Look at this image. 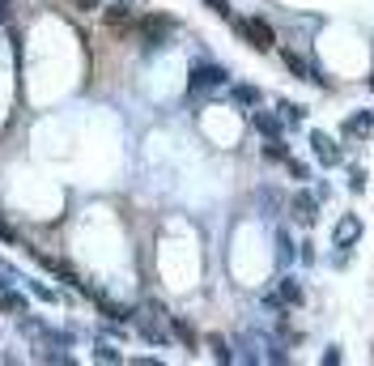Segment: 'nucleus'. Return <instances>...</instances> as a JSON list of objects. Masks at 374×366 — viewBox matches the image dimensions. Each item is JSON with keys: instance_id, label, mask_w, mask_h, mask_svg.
<instances>
[{"instance_id": "nucleus-1", "label": "nucleus", "mask_w": 374, "mask_h": 366, "mask_svg": "<svg viewBox=\"0 0 374 366\" xmlns=\"http://www.w3.org/2000/svg\"><path fill=\"white\" fill-rule=\"evenodd\" d=\"M174 30V21L170 17H158V13H149V17H136V39L145 47H162Z\"/></svg>"}, {"instance_id": "nucleus-2", "label": "nucleus", "mask_w": 374, "mask_h": 366, "mask_svg": "<svg viewBox=\"0 0 374 366\" xmlns=\"http://www.w3.org/2000/svg\"><path fill=\"white\" fill-rule=\"evenodd\" d=\"M238 34L251 43L256 52H272V47H277V34H272V26H268V21H260V17H242V21H238Z\"/></svg>"}, {"instance_id": "nucleus-3", "label": "nucleus", "mask_w": 374, "mask_h": 366, "mask_svg": "<svg viewBox=\"0 0 374 366\" xmlns=\"http://www.w3.org/2000/svg\"><path fill=\"white\" fill-rule=\"evenodd\" d=\"M103 21H107V30H115V34L136 30V13H132L128 5H111V9L103 13Z\"/></svg>"}, {"instance_id": "nucleus-4", "label": "nucleus", "mask_w": 374, "mask_h": 366, "mask_svg": "<svg viewBox=\"0 0 374 366\" xmlns=\"http://www.w3.org/2000/svg\"><path fill=\"white\" fill-rule=\"evenodd\" d=\"M289 213H293V222H298V226H311L315 217H319V205H315V196H307V192H298V196L289 201Z\"/></svg>"}, {"instance_id": "nucleus-5", "label": "nucleus", "mask_w": 374, "mask_h": 366, "mask_svg": "<svg viewBox=\"0 0 374 366\" xmlns=\"http://www.w3.org/2000/svg\"><path fill=\"white\" fill-rule=\"evenodd\" d=\"M226 81V72H221L217 64H200V68H191V94H200L209 85H221Z\"/></svg>"}, {"instance_id": "nucleus-6", "label": "nucleus", "mask_w": 374, "mask_h": 366, "mask_svg": "<svg viewBox=\"0 0 374 366\" xmlns=\"http://www.w3.org/2000/svg\"><path fill=\"white\" fill-rule=\"evenodd\" d=\"M285 64H289V72H298V77H302V81H323L319 72H315V68H311L307 60H298L293 52H285Z\"/></svg>"}, {"instance_id": "nucleus-7", "label": "nucleus", "mask_w": 374, "mask_h": 366, "mask_svg": "<svg viewBox=\"0 0 374 366\" xmlns=\"http://www.w3.org/2000/svg\"><path fill=\"white\" fill-rule=\"evenodd\" d=\"M0 311H5V315H21V311H26V298H21L17 289H5V294H0Z\"/></svg>"}, {"instance_id": "nucleus-8", "label": "nucleus", "mask_w": 374, "mask_h": 366, "mask_svg": "<svg viewBox=\"0 0 374 366\" xmlns=\"http://www.w3.org/2000/svg\"><path fill=\"white\" fill-rule=\"evenodd\" d=\"M362 234V226H357V217H349V222H340L336 226V243H353Z\"/></svg>"}, {"instance_id": "nucleus-9", "label": "nucleus", "mask_w": 374, "mask_h": 366, "mask_svg": "<svg viewBox=\"0 0 374 366\" xmlns=\"http://www.w3.org/2000/svg\"><path fill=\"white\" fill-rule=\"evenodd\" d=\"M311 141H315V150H319V158H323V162H336V150H332V136H323V132H315Z\"/></svg>"}, {"instance_id": "nucleus-10", "label": "nucleus", "mask_w": 374, "mask_h": 366, "mask_svg": "<svg viewBox=\"0 0 374 366\" xmlns=\"http://www.w3.org/2000/svg\"><path fill=\"white\" fill-rule=\"evenodd\" d=\"M256 128H260L264 136H277V132H281V124H277V119H272V115H264V111L256 115Z\"/></svg>"}, {"instance_id": "nucleus-11", "label": "nucleus", "mask_w": 374, "mask_h": 366, "mask_svg": "<svg viewBox=\"0 0 374 366\" xmlns=\"http://www.w3.org/2000/svg\"><path fill=\"white\" fill-rule=\"evenodd\" d=\"M94 358H98V362H119V349L107 345V340H98V345H94Z\"/></svg>"}, {"instance_id": "nucleus-12", "label": "nucleus", "mask_w": 374, "mask_h": 366, "mask_svg": "<svg viewBox=\"0 0 374 366\" xmlns=\"http://www.w3.org/2000/svg\"><path fill=\"white\" fill-rule=\"evenodd\" d=\"M234 99L247 103V107H256V103H260V90H251V85H234Z\"/></svg>"}, {"instance_id": "nucleus-13", "label": "nucleus", "mask_w": 374, "mask_h": 366, "mask_svg": "<svg viewBox=\"0 0 374 366\" xmlns=\"http://www.w3.org/2000/svg\"><path fill=\"white\" fill-rule=\"evenodd\" d=\"M281 298H285V303H302V289H298V281H289V277L281 281Z\"/></svg>"}, {"instance_id": "nucleus-14", "label": "nucleus", "mask_w": 374, "mask_h": 366, "mask_svg": "<svg viewBox=\"0 0 374 366\" xmlns=\"http://www.w3.org/2000/svg\"><path fill=\"white\" fill-rule=\"evenodd\" d=\"M264 158H272V162H285V145H281L277 136H272V145L264 150Z\"/></svg>"}, {"instance_id": "nucleus-15", "label": "nucleus", "mask_w": 374, "mask_h": 366, "mask_svg": "<svg viewBox=\"0 0 374 366\" xmlns=\"http://www.w3.org/2000/svg\"><path fill=\"white\" fill-rule=\"evenodd\" d=\"M213 354H217L221 362H230V349H226V340H221V336H213Z\"/></svg>"}, {"instance_id": "nucleus-16", "label": "nucleus", "mask_w": 374, "mask_h": 366, "mask_svg": "<svg viewBox=\"0 0 374 366\" xmlns=\"http://www.w3.org/2000/svg\"><path fill=\"white\" fill-rule=\"evenodd\" d=\"M30 289H34V294H39L43 303H56V289H47V285H30Z\"/></svg>"}, {"instance_id": "nucleus-17", "label": "nucleus", "mask_w": 374, "mask_h": 366, "mask_svg": "<svg viewBox=\"0 0 374 366\" xmlns=\"http://www.w3.org/2000/svg\"><path fill=\"white\" fill-rule=\"evenodd\" d=\"M366 128H370V119H366V115H357L353 124H349V132H366Z\"/></svg>"}, {"instance_id": "nucleus-18", "label": "nucleus", "mask_w": 374, "mask_h": 366, "mask_svg": "<svg viewBox=\"0 0 374 366\" xmlns=\"http://www.w3.org/2000/svg\"><path fill=\"white\" fill-rule=\"evenodd\" d=\"M72 9H81V13H90V9H98V0H72Z\"/></svg>"}, {"instance_id": "nucleus-19", "label": "nucleus", "mask_w": 374, "mask_h": 366, "mask_svg": "<svg viewBox=\"0 0 374 366\" xmlns=\"http://www.w3.org/2000/svg\"><path fill=\"white\" fill-rule=\"evenodd\" d=\"M209 5H213V9H217L221 17H230V5H226V0H209Z\"/></svg>"}, {"instance_id": "nucleus-20", "label": "nucleus", "mask_w": 374, "mask_h": 366, "mask_svg": "<svg viewBox=\"0 0 374 366\" xmlns=\"http://www.w3.org/2000/svg\"><path fill=\"white\" fill-rule=\"evenodd\" d=\"M5 289H9V285H5V277H0V294H5Z\"/></svg>"}]
</instances>
